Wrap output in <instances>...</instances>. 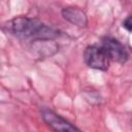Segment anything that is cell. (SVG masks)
I'll return each instance as SVG.
<instances>
[{"label":"cell","instance_id":"1","mask_svg":"<svg viewBox=\"0 0 132 132\" xmlns=\"http://www.w3.org/2000/svg\"><path fill=\"white\" fill-rule=\"evenodd\" d=\"M3 30L21 39H31L32 41L52 40L59 35L57 29L28 16H18L7 21L3 25Z\"/></svg>","mask_w":132,"mask_h":132},{"label":"cell","instance_id":"2","mask_svg":"<svg viewBox=\"0 0 132 132\" xmlns=\"http://www.w3.org/2000/svg\"><path fill=\"white\" fill-rule=\"evenodd\" d=\"M84 60L86 64L93 69L105 71L109 66V58L101 45H88L84 52Z\"/></svg>","mask_w":132,"mask_h":132},{"label":"cell","instance_id":"3","mask_svg":"<svg viewBox=\"0 0 132 132\" xmlns=\"http://www.w3.org/2000/svg\"><path fill=\"white\" fill-rule=\"evenodd\" d=\"M41 118L54 132H81L77 127L53 110L43 109L41 111Z\"/></svg>","mask_w":132,"mask_h":132},{"label":"cell","instance_id":"4","mask_svg":"<svg viewBox=\"0 0 132 132\" xmlns=\"http://www.w3.org/2000/svg\"><path fill=\"white\" fill-rule=\"evenodd\" d=\"M101 46L107 54L110 61L124 64L129 58V54L126 47L124 46V44H122L116 38L104 37L101 41Z\"/></svg>","mask_w":132,"mask_h":132},{"label":"cell","instance_id":"5","mask_svg":"<svg viewBox=\"0 0 132 132\" xmlns=\"http://www.w3.org/2000/svg\"><path fill=\"white\" fill-rule=\"evenodd\" d=\"M61 13L64 20H66L67 22L71 23L74 26L86 27V25L88 24V19L86 13L78 7H74V6L65 7L62 9Z\"/></svg>","mask_w":132,"mask_h":132},{"label":"cell","instance_id":"6","mask_svg":"<svg viewBox=\"0 0 132 132\" xmlns=\"http://www.w3.org/2000/svg\"><path fill=\"white\" fill-rule=\"evenodd\" d=\"M123 27H124L127 31H129V32L132 33V14L128 15V16L124 20V22H123Z\"/></svg>","mask_w":132,"mask_h":132}]
</instances>
